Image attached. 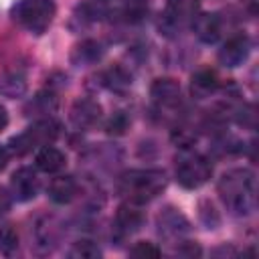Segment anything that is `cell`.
<instances>
[{
    "instance_id": "obj_1",
    "label": "cell",
    "mask_w": 259,
    "mask_h": 259,
    "mask_svg": "<svg viewBox=\"0 0 259 259\" xmlns=\"http://www.w3.org/2000/svg\"><path fill=\"white\" fill-rule=\"evenodd\" d=\"M255 174L247 168H233L219 180V194L233 214H249L255 208Z\"/></svg>"
},
{
    "instance_id": "obj_2",
    "label": "cell",
    "mask_w": 259,
    "mask_h": 259,
    "mask_svg": "<svg viewBox=\"0 0 259 259\" xmlns=\"http://www.w3.org/2000/svg\"><path fill=\"white\" fill-rule=\"evenodd\" d=\"M119 192L132 202H146L158 196L166 188V174L158 168L130 170L119 178Z\"/></svg>"
},
{
    "instance_id": "obj_3",
    "label": "cell",
    "mask_w": 259,
    "mask_h": 259,
    "mask_svg": "<svg viewBox=\"0 0 259 259\" xmlns=\"http://www.w3.org/2000/svg\"><path fill=\"white\" fill-rule=\"evenodd\" d=\"M59 132H61V125L59 121H55L53 117H42V119H36L32 125H28L22 134L14 136L10 142H8V152L14 154V156H24L32 150H38L42 146H49L53 144L57 138H59Z\"/></svg>"
},
{
    "instance_id": "obj_4",
    "label": "cell",
    "mask_w": 259,
    "mask_h": 259,
    "mask_svg": "<svg viewBox=\"0 0 259 259\" xmlns=\"http://www.w3.org/2000/svg\"><path fill=\"white\" fill-rule=\"evenodd\" d=\"M14 22L34 34H42L57 14V6L53 0H18L10 10Z\"/></svg>"
},
{
    "instance_id": "obj_5",
    "label": "cell",
    "mask_w": 259,
    "mask_h": 259,
    "mask_svg": "<svg viewBox=\"0 0 259 259\" xmlns=\"http://www.w3.org/2000/svg\"><path fill=\"white\" fill-rule=\"evenodd\" d=\"M210 174H212V166L200 154L184 152L180 158H176V180L180 186L188 190L200 188L210 178Z\"/></svg>"
},
{
    "instance_id": "obj_6",
    "label": "cell",
    "mask_w": 259,
    "mask_h": 259,
    "mask_svg": "<svg viewBox=\"0 0 259 259\" xmlns=\"http://www.w3.org/2000/svg\"><path fill=\"white\" fill-rule=\"evenodd\" d=\"M198 12V0H166V12L160 22L164 32H174L182 24L190 22Z\"/></svg>"
},
{
    "instance_id": "obj_7",
    "label": "cell",
    "mask_w": 259,
    "mask_h": 259,
    "mask_svg": "<svg viewBox=\"0 0 259 259\" xmlns=\"http://www.w3.org/2000/svg\"><path fill=\"white\" fill-rule=\"evenodd\" d=\"M71 121L77 130H93L101 121V105L95 99H77L71 107Z\"/></svg>"
},
{
    "instance_id": "obj_8",
    "label": "cell",
    "mask_w": 259,
    "mask_h": 259,
    "mask_svg": "<svg viewBox=\"0 0 259 259\" xmlns=\"http://www.w3.org/2000/svg\"><path fill=\"white\" fill-rule=\"evenodd\" d=\"M10 190L12 196L20 202L32 200L38 194V176L32 168H18L10 178Z\"/></svg>"
},
{
    "instance_id": "obj_9",
    "label": "cell",
    "mask_w": 259,
    "mask_h": 259,
    "mask_svg": "<svg viewBox=\"0 0 259 259\" xmlns=\"http://www.w3.org/2000/svg\"><path fill=\"white\" fill-rule=\"evenodd\" d=\"M190 22H192V30L198 40L206 45H212L219 40L221 30H223V20L217 12H196Z\"/></svg>"
},
{
    "instance_id": "obj_10",
    "label": "cell",
    "mask_w": 259,
    "mask_h": 259,
    "mask_svg": "<svg viewBox=\"0 0 259 259\" xmlns=\"http://www.w3.org/2000/svg\"><path fill=\"white\" fill-rule=\"evenodd\" d=\"M249 51H251V40L245 34H237L223 45V49L219 51V61L225 67H239L249 57Z\"/></svg>"
},
{
    "instance_id": "obj_11",
    "label": "cell",
    "mask_w": 259,
    "mask_h": 259,
    "mask_svg": "<svg viewBox=\"0 0 259 259\" xmlns=\"http://www.w3.org/2000/svg\"><path fill=\"white\" fill-rule=\"evenodd\" d=\"M190 231L188 221L174 208H166L158 217V233L168 241H180Z\"/></svg>"
},
{
    "instance_id": "obj_12",
    "label": "cell",
    "mask_w": 259,
    "mask_h": 259,
    "mask_svg": "<svg viewBox=\"0 0 259 259\" xmlns=\"http://www.w3.org/2000/svg\"><path fill=\"white\" fill-rule=\"evenodd\" d=\"M144 225V212L140 210L138 202L127 200L125 204H121L115 212V231L121 237H127L132 233H136L140 227Z\"/></svg>"
},
{
    "instance_id": "obj_13",
    "label": "cell",
    "mask_w": 259,
    "mask_h": 259,
    "mask_svg": "<svg viewBox=\"0 0 259 259\" xmlns=\"http://www.w3.org/2000/svg\"><path fill=\"white\" fill-rule=\"evenodd\" d=\"M150 93L160 107H176L180 103V85L170 77H160L152 83Z\"/></svg>"
},
{
    "instance_id": "obj_14",
    "label": "cell",
    "mask_w": 259,
    "mask_h": 259,
    "mask_svg": "<svg viewBox=\"0 0 259 259\" xmlns=\"http://www.w3.org/2000/svg\"><path fill=\"white\" fill-rule=\"evenodd\" d=\"M34 162H36V168H38L40 172L57 174V172H61V170L65 168V164H67V156H65L59 148H55V146L49 144V146L38 148Z\"/></svg>"
},
{
    "instance_id": "obj_15",
    "label": "cell",
    "mask_w": 259,
    "mask_h": 259,
    "mask_svg": "<svg viewBox=\"0 0 259 259\" xmlns=\"http://www.w3.org/2000/svg\"><path fill=\"white\" fill-rule=\"evenodd\" d=\"M79 192V184L73 176H57L49 184V198L57 204H69Z\"/></svg>"
},
{
    "instance_id": "obj_16",
    "label": "cell",
    "mask_w": 259,
    "mask_h": 259,
    "mask_svg": "<svg viewBox=\"0 0 259 259\" xmlns=\"http://www.w3.org/2000/svg\"><path fill=\"white\" fill-rule=\"evenodd\" d=\"M101 57H103V47H101V42H97L93 38L81 40L71 51V63L73 65H93Z\"/></svg>"
},
{
    "instance_id": "obj_17",
    "label": "cell",
    "mask_w": 259,
    "mask_h": 259,
    "mask_svg": "<svg viewBox=\"0 0 259 259\" xmlns=\"http://www.w3.org/2000/svg\"><path fill=\"white\" fill-rule=\"evenodd\" d=\"M111 12V0H85L77 6L75 18L81 22H97L103 20Z\"/></svg>"
},
{
    "instance_id": "obj_18",
    "label": "cell",
    "mask_w": 259,
    "mask_h": 259,
    "mask_svg": "<svg viewBox=\"0 0 259 259\" xmlns=\"http://www.w3.org/2000/svg\"><path fill=\"white\" fill-rule=\"evenodd\" d=\"M219 89V79H217V73L210 71V69H200L192 75V81H190V91L194 97L198 99H204L208 97L210 93H214Z\"/></svg>"
},
{
    "instance_id": "obj_19",
    "label": "cell",
    "mask_w": 259,
    "mask_h": 259,
    "mask_svg": "<svg viewBox=\"0 0 259 259\" xmlns=\"http://www.w3.org/2000/svg\"><path fill=\"white\" fill-rule=\"evenodd\" d=\"M103 85L111 91H125L130 85H132V77L130 73H125L121 67H115V69H109L103 73Z\"/></svg>"
},
{
    "instance_id": "obj_20",
    "label": "cell",
    "mask_w": 259,
    "mask_h": 259,
    "mask_svg": "<svg viewBox=\"0 0 259 259\" xmlns=\"http://www.w3.org/2000/svg\"><path fill=\"white\" fill-rule=\"evenodd\" d=\"M121 14L132 24L142 22L148 14V0H123L121 2Z\"/></svg>"
},
{
    "instance_id": "obj_21",
    "label": "cell",
    "mask_w": 259,
    "mask_h": 259,
    "mask_svg": "<svg viewBox=\"0 0 259 259\" xmlns=\"http://www.w3.org/2000/svg\"><path fill=\"white\" fill-rule=\"evenodd\" d=\"M69 257H75V259H95V257H101V249L97 247V243L83 239V241L73 243V247L69 249Z\"/></svg>"
},
{
    "instance_id": "obj_22",
    "label": "cell",
    "mask_w": 259,
    "mask_h": 259,
    "mask_svg": "<svg viewBox=\"0 0 259 259\" xmlns=\"http://www.w3.org/2000/svg\"><path fill=\"white\" fill-rule=\"evenodd\" d=\"M26 83L20 75H4L0 77V93L8 95V97H16L20 93H24Z\"/></svg>"
},
{
    "instance_id": "obj_23",
    "label": "cell",
    "mask_w": 259,
    "mask_h": 259,
    "mask_svg": "<svg viewBox=\"0 0 259 259\" xmlns=\"http://www.w3.org/2000/svg\"><path fill=\"white\" fill-rule=\"evenodd\" d=\"M55 107H57V97L53 93H38L28 103V111H34V113H51Z\"/></svg>"
},
{
    "instance_id": "obj_24",
    "label": "cell",
    "mask_w": 259,
    "mask_h": 259,
    "mask_svg": "<svg viewBox=\"0 0 259 259\" xmlns=\"http://www.w3.org/2000/svg\"><path fill=\"white\" fill-rule=\"evenodd\" d=\"M127 127H130V117H127L123 111H115V113L107 119V123H105L107 134H113V136H121V134H125Z\"/></svg>"
},
{
    "instance_id": "obj_25",
    "label": "cell",
    "mask_w": 259,
    "mask_h": 259,
    "mask_svg": "<svg viewBox=\"0 0 259 259\" xmlns=\"http://www.w3.org/2000/svg\"><path fill=\"white\" fill-rule=\"evenodd\" d=\"M130 255L132 257H140V259H154V257H160L162 251L150 241H140L130 249Z\"/></svg>"
},
{
    "instance_id": "obj_26",
    "label": "cell",
    "mask_w": 259,
    "mask_h": 259,
    "mask_svg": "<svg viewBox=\"0 0 259 259\" xmlns=\"http://www.w3.org/2000/svg\"><path fill=\"white\" fill-rule=\"evenodd\" d=\"M10 204H12V196L6 192L4 186H0V214L8 212L10 210Z\"/></svg>"
},
{
    "instance_id": "obj_27",
    "label": "cell",
    "mask_w": 259,
    "mask_h": 259,
    "mask_svg": "<svg viewBox=\"0 0 259 259\" xmlns=\"http://www.w3.org/2000/svg\"><path fill=\"white\" fill-rule=\"evenodd\" d=\"M178 253H180V255H190V257H192V255H200V247L188 241V243H182V245L178 247Z\"/></svg>"
},
{
    "instance_id": "obj_28",
    "label": "cell",
    "mask_w": 259,
    "mask_h": 259,
    "mask_svg": "<svg viewBox=\"0 0 259 259\" xmlns=\"http://www.w3.org/2000/svg\"><path fill=\"white\" fill-rule=\"evenodd\" d=\"M8 158H10V152H8V148H6V146H0V172L6 168V164H8Z\"/></svg>"
},
{
    "instance_id": "obj_29",
    "label": "cell",
    "mask_w": 259,
    "mask_h": 259,
    "mask_svg": "<svg viewBox=\"0 0 259 259\" xmlns=\"http://www.w3.org/2000/svg\"><path fill=\"white\" fill-rule=\"evenodd\" d=\"M6 125H8V113H6V107L0 105V132H2Z\"/></svg>"
}]
</instances>
